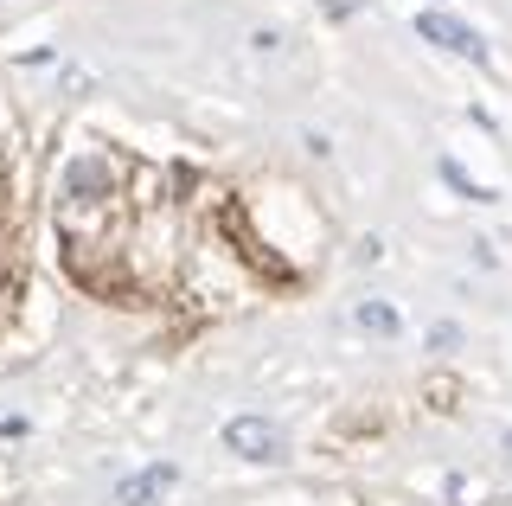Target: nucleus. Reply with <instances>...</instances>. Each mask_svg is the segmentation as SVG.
I'll list each match as a JSON object with an SVG mask.
<instances>
[{
	"instance_id": "nucleus-1",
	"label": "nucleus",
	"mask_w": 512,
	"mask_h": 506,
	"mask_svg": "<svg viewBox=\"0 0 512 506\" xmlns=\"http://www.w3.org/2000/svg\"><path fill=\"white\" fill-rule=\"evenodd\" d=\"M416 33H423L429 45H442V52H455V58H468V65H487V45H480V33H474V26L468 20H455V13H436V7H429V13H416Z\"/></svg>"
},
{
	"instance_id": "nucleus-2",
	"label": "nucleus",
	"mask_w": 512,
	"mask_h": 506,
	"mask_svg": "<svg viewBox=\"0 0 512 506\" xmlns=\"http://www.w3.org/2000/svg\"><path fill=\"white\" fill-rule=\"evenodd\" d=\"M224 449H237L244 462H276L282 455V430L263 417H231L224 423Z\"/></svg>"
},
{
	"instance_id": "nucleus-3",
	"label": "nucleus",
	"mask_w": 512,
	"mask_h": 506,
	"mask_svg": "<svg viewBox=\"0 0 512 506\" xmlns=\"http://www.w3.org/2000/svg\"><path fill=\"white\" fill-rule=\"evenodd\" d=\"M173 481H180V468H167V462H160V468H141L135 481H122V487H116V506H154Z\"/></svg>"
},
{
	"instance_id": "nucleus-4",
	"label": "nucleus",
	"mask_w": 512,
	"mask_h": 506,
	"mask_svg": "<svg viewBox=\"0 0 512 506\" xmlns=\"http://www.w3.org/2000/svg\"><path fill=\"white\" fill-rule=\"evenodd\" d=\"M352 327H359V334H384V340H391L404 321H397L391 302H359V308H352Z\"/></svg>"
},
{
	"instance_id": "nucleus-5",
	"label": "nucleus",
	"mask_w": 512,
	"mask_h": 506,
	"mask_svg": "<svg viewBox=\"0 0 512 506\" xmlns=\"http://www.w3.org/2000/svg\"><path fill=\"white\" fill-rule=\"evenodd\" d=\"M442 180H455V186H461V193H468V199H493L487 186H474V180H468V167H461L455 154H442Z\"/></svg>"
},
{
	"instance_id": "nucleus-6",
	"label": "nucleus",
	"mask_w": 512,
	"mask_h": 506,
	"mask_svg": "<svg viewBox=\"0 0 512 506\" xmlns=\"http://www.w3.org/2000/svg\"><path fill=\"white\" fill-rule=\"evenodd\" d=\"M320 7H333V13H352V7H365V0H320Z\"/></svg>"
},
{
	"instance_id": "nucleus-7",
	"label": "nucleus",
	"mask_w": 512,
	"mask_h": 506,
	"mask_svg": "<svg viewBox=\"0 0 512 506\" xmlns=\"http://www.w3.org/2000/svg\"><path fill=\"white\" fill-rule=\"evenodd\" d=\"M506 449H512V436H506Z\"/></svg>"
}]
</instances>
